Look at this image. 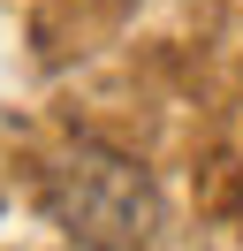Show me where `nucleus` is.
Wrapping results in <instances>:
<instances>
[{"instance_id": "f257e3e1", "label": "nucleus", "mask_w": 243, "mask_h": 251, "mask_svg": "<svg viewBox=\"0 0 243 251\" xmlns=\"http://www.w3.org/2000/svg\"><path fill=\"white\" fill-rule=\"evenodd\" d=\"M46 198L69 221V236H84L91 251H145L152 244V183L99 145H76L53 168Z\"/></svg>"}]
</instances>
